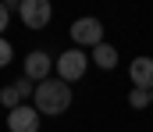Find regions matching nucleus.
Wrapping results in <instances>:
<instances>
[{
    "instance_id": "obj_1",
    "label": "nucleus",
    "mask_w": 153,
    "mask_h": 132,
    "mask_svg": "<svg viewBox=\"0 0 153 132\" xmlns=\"http://www.w3.org/2000/svg\"><path fill=\"white\" fill-rule=\"evenodd\" d=\"M32 107H36L39 114H64L68 107H71V86L68 82H61V79H46V82H39L36 93H32Z\"/></svg>"
},
{
    "instance_id": "obj_2",
    "label": "nucleus",
    "mask_w": 153,
    "mask_h": 132,
    "mask_svg": "<svg viewBox=\"0 0 153 132\" xmlns=\"http://www.w3.org/2000/svg\"><path fill=\"white\" fill-rule=\"evenodd\" d=\"M18 14H22L25 29H43L50 22L53 7H50V0H18Z\"/></svg>"
},
{
    "instance_id": "obj_3",
    "label": "nucleus",
    "mask_w": 153,
    "mask_h": 132,
    "mask_svg": "<svg viewBox=\"0 0 153 132\" xmlns=\"http://www.w3.org/2000/svg\"><path fill=\"white\" fill-rule=\"evenodd\" d=\"M85 54L82 50H64L61 57H57V79L61 82H75V79H82L85 75Z\"/></svg>"
},
{
    "instance_id": "obj_4",
    "label": "nucleus",
    "mask_w": 153,
    "mask_h": 132,
    "mask_svg": "<svg viewBox=\"0 0 153 132\" xmlns=\"http://www.w3.org/2000/svg\"><path fill=\"white\" fill-rule=\"evenodd\" d=\"M71 40L78 46H100L103 43V25H100V18H78L75 25H71Z\"/></svg>"
},
{
    "instance_id": "obj_5",
    "label": "nucleus",
    "mask_w": 153,
    "mask_h": 132,
    "mask_svg": "<svg viewBox=\"0 0 153 132\" xmlns=\"http://www.w3.org/2000/svg\"><path fill=\"white\" fill-rule=\"evenodd\" d=\"M39 114L36 107H29V104H22V107H14L11 114H7V129L11 132H39Z\"/></svg>"
},
{
    "instance_id": "obj_6",
    "label": "nucleus",
    "mask_w": 153,
    "mask_h": 132,
    "mask_svg": "<svg viewBox=\"0 0 153 132\" xmlns=\"http://www.w3.org/2000/svg\"><path fill=\"white\" fill-rule=\"evenodd\" d=\"M50 68H53V61H50V54H43V50H32V54L25 57V79H29V82H46V79H50Z\"/></svg>"
},
{
    "instance_id": "obj_7",
    "label": "nucleus",
    "mask_w": 153,
    "mask_h": 132,
    "mask_svg": "<svg viewBox=\"0 0 153 132\" xmlns=\"http://www.w3.org/2000/svg\"><path fill=\"white\" fill-rule=\"evenodd\" d=\"M128 75H132L135 89H153V57H135Z\"/></svg>"
},
{
    "instance_id": "obj_8",
    "label": "nucleus",
    "mask_w": 153,
    "mask_h": 132,
    "mask_svg": "<svg viewBox=\"0 0 153 132\" xmlns=\"http://www.w3.org/2000/svg\"><path fill=\"white\" fill-rule=\"evenodd\" d=\"M93 61H96L100 68H114L117 64V50L111 43H100V46H93Z\"/></svg>"
},
{
    "instance_id": "obj_9",
    "label": "nucleus",
    "mask_w": 153,
    "mask_h": 132,
    "mask_svg": "<svg viewBox=\"0 0 153 132\" xmlns=\"http://www.w3.org/2000/svg\"><path fill=\"white\" fill-rule=\"evenodd\" d=\"M22 96H25V93H22V86H18V82H11L7 89H0V104H4L7 111H14V107H22Z\"/></svg>"
},
{
    "instance_id": "obj_10",
    "label": "nucleus",
    "mask_w": 153,
    "mask_h": 132,
    "mask_svg": "<svg viewBox=\"0 0 153 132\" xmlns=\"http://www.w3.org/2000/svg\"><path fill=\"white\" fill-rule=\"evenodd\" d=\"M128 104H132L135 111H143V107L150 104V89H132V93H128Z\"/></svg>"
},
{
    "instance_id": "obj_11",
    "label": "nucleus",
    "mask_w": 153,
    "mask_h": 132,
    "mask_svg": "<svg viewBox=\"0 0 153 132\" xmlns=\"http://www.w3.org/2000/svg\"><path fill=\"white\" fill-rule=\"evenodd\" d=\"M11 54H14V50H11V43L0 36V68H4V64H11Z\"/></svg>"
},
{
    "instance_id": "obj_12",
    "label": "nucleus",
    "mask_w": 153,
    "mask_h": 132,
    "mask_svg": "<svg viewBox=\"0 0 153 132\" xmlns=\"http://www.w3.org/2000/svg\"><path fill=\"white\" fill-rule=\"evenodd\" d=\"M7 18H11V7H7V4H0V32L7 29Z\"/></svg>"
},
{
    "instance_id": "obj_13",
    "label": "nucleus",
    "mask_w": 153,
    "mask_h": 132,
    "mask_svg": "<svg viewBox=\"0 0 153 132\" xmlns=\"http://www.w3.org/2000/svg\"><path fill=\"white\" fill-rule=\"evenodd\" d=\"M150 104H153V89H150Z\"/></svg>"
}]
</instances>
